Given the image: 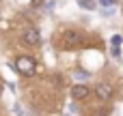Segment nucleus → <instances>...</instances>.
<instances>
[{"label": "nucleus", "mask_w": 123, "mask_h": 116, "mask_svg": "<svg viewBox=\"0 0 123 116\" xmlns=\"http://www.w3.org/2000/svg\"><path fill=\"white\" fill-rule=\"evenodd\" d=\"M80 6H89V9H91L93 2H91V0H80Z\"/></svg>", "instance_id": "6e6552de"}, {"label": "nucleus", "mask_w": 123, "mask_h": 116, "mask_svg": "<svg viewBox=\"0 0 123 116\" xmlns=\"http://www.w3.org/2000/svg\"><path fill=\"white\" fill-rule=\"evenodd\" d=\"M121 43H123L121 34H115V37H112V45H121Z\"/></svg>", "instance_id": "423d86ee"}, {"label": "nucleus", "mask_w": 123, "mask_h": 116, "mask_svg": "<svg viewBox=\"0 0 123 116\" xmlns=\"http://www.w3.org/2000/svg\"><path fill=\"white\" fill-rule=\"evenodd\" d=\"M15 69H17L22 75H32L35 69H37V62H35V58H30V56H19L17 62H15Z\"/></svg>", "instance_id": "f257e3e1"}, {"label": "nucleus", "mask_w": 123, "mask_h": 116, "mask_svg": "<svg viewBox=\"0 0 123 116\" xmlns=\"http://www.w3.org/2000/svg\"><path fill=\"white\" fill-rule=\"evenodd\" d=\"M112 56H117V58H119V56H121V52H119V47H117V45H115V47H112Z\"/></svg>", "instance_id": "1a4fd4ad"}, {"label": "nucleus", "mask_w": 123, "mask_h": 116, "mask_svg": "<svg viewBox=\"0 0 123 116\" xmlns=\"http://www.w3.org/2000/svg\"><path fill=\"white\" fill-rule=\"evenodd\" d=\"M99 4H102V6H112L115 0H99Z\"/></svg>", "instance_id": "0eeeda50"}, {"label": "nucleus", "mask_w": 123, "mask_h": 116, "mask_svg": "<svg viewBox=\"0 0 123 116\" xmlns=\"http://www.w3.org/2000/svg\"><path fill=\"white\" fill-rule=\"evenodd\" d=\"M91 95V88L89 86H84V84H74L71 86V97L76 99V101H82V99H86Z\"/></svg>", "instance_id": "39448f33"}, {"label": "nucleus", "mask_w": 123, "mask_h": 116, "mask_svg": "<svg viewBox=\"0 0 123 116\" xmlns=\"http://www.w3.org/2000/svg\"><path fill=\"white\" fill-rule=\"evenodd\" d=\"M41 2H43V0H30V4H32V6H39Z\"/></svg>", "instance_id": "9d476101"}, {"label": "nucleus", "mask_w": 123, "mask_h": 116, "mask_svg": "<svg viewBox=\"0 0 123 116\" xmlns=\"http://www.w3.org/2000/svg\"><path fill=\"white\" fill-rule=\"evenodd\" d=\"M112 93H115V88H112L110 84H106V82H102V84H97V86H95V97H97V99H102V101L112 99Z\"/></svg>", "instance_id": "20e7f679"}, {"label": "nucleus", "mask_w": 123, "mask_h": 116, "mask_svg": "<svg viewBox=\"0 0 123 116\" xmlns=\"http://www.w3.org/2000/svg\"><path fill=\"white\" fill-rule=\"evenodd\" d=\"M22 41H24L26 45H39V43H41V32H39L37 28H28V30H24Z\"/></svg>", "instance_id": "7ed1b4c3"}, {"label": "nucleus", "mask_w": 123, "mask_h": 116, "mask_svg": "<svg viewBox=\"0 0 123 116\" xmlns=\"http://www.w3.org/2000/svg\"><path fill=\"white\" fill-rule=\"evenodd\" d=\"M82 34L78 32V30H65L63 32V45L69 50V47H80L82 45Z\"/></svg>", "instance_id": "f03ea898"}]
</instances>
